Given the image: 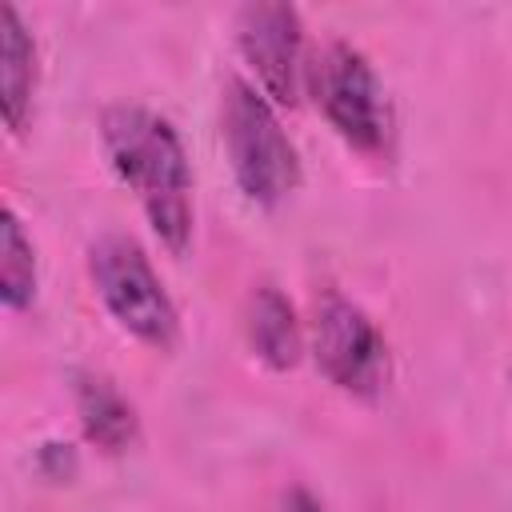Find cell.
<instances>
[{
	"mask_svg": "<svg viewBox=\"0 0 512 512\" xmlns=\"http://www.w3.org/2000/svg\"><path fill=\"white\" fill-rule=\"evenodd\" d=\"M100 144L160 244L180 256L192 240V168L176 128L144 104H112L100 116Z\"/></svg>",
	"mask_w": 512,
	"mask_h": 512,
	"instance_id": "6da1fadb",
	"label": "cell"
},
{
	"mask_svg": "<svg viewBox=\"0 0 512 512\" xmlns=\"http://www.w3.org/2000/svg\"><path fill=\"white\" fill-rule=\"evenodd\" d=\"M220 136L228 148L232 176L252 204L276 208L296 192L300 160L264 92L244 80H228L220 100Z\"/></svg>",
	"mask_w": 512,
	"mask_h": 512,
	"instance_id": "7a4b0ae2",
	"label": "cell"
},
{
	"mask_svg": "<svg viewBox=\"0 0 512 512\" xmlns=\"http://www.w3.org/2000/svg\"><path fill=\"white\" fill-rule=\"evenodd\" d=\"M88 272L96 296L104 300L108 316L140 344L156 352H172L180 340V316L172 296L164 292L156 268L148 264L144 248L132 236H100L88 252Z\"/></svg>",
	"mask_w": 512,
	"mask_h": 512,
	"instance_id": "3957f363",
	"label": "cell"
},
{
	"mask_svg": "<svg viewBox=\"0 0 512 512\" xmlns=\"http://www.w3.org/2000/svg\"><path fill=\"white\" fill-rule=\"evenodd\" d=\"M308 88L336 136L356 152H380L388 144V104L368 56L344 40H332L308 64Z\"/></svg>",
	"mask_w": 512,
	"mask_h": 512,
	"instance_id": "277c9868",
	"label": "cell"
},
{
	"mask_svg": "<svg viewBox=\"0 0 512 512\" xmlns=\"http://www.w3.org/2000/svg\"><path fill=\"white\" fill-rule=\"evenodd\" d=\"M312 352L320 372L348 396H376L388 380V344L360 304L324 292L312 316Z\"/></svg>",
	"mask_w": 512,
	"mask_h": 512,
	"instance_id": "5b68a950",
	"label": "cell"
},
{
	"mask_svg": "<svg viewBox=\"0 0 512 512\" xmlns=\"http://www.w3.org/2000/svg\"><path fill=\"white\" fill-rule=\"evenodd\" d=\"M236 44L272 104H296L304 84V28L292 4H244L236 12Z\"/></svg>",
	"mask_w": 512,
	"mask_h": 512,
	"instance_id": "8992f818",
	"label": "cell"
},
{
	"mask_svg": "<svg viewBox=\"0 0 512 512\" xmlns=\"http://www.w3.org/2000/svg\"><path fill=\"white\" fill-rule=\"evenodd\" d=\"M248 344H252L256 360H264L272 372L296 368V360L304 352L300 320H296L292 304L284 300V292L272 288V284L252 292V304H248Z\"/></svg>",
	"mask_w": 512,
	"mask_h": 512,
	"instance_id": "52a82bcc",
	"label": "cell"
},
{
	"mask_svg": "<svg viewBox=\"0 0 512 512\" xmlns=\"http://www.w3.org/2000/svg\"><path fill=\"white\" fill-rule=\"evenodd\" d=\"M0 32H4V44H0L4 120H8V132H20L28 120V108H32V92H36V44L12 4L0 16Z\"/></svg>",
	"mask_w": 512,
	"mask_h": 512,
	"instance_id": "ba28073f",
	"label": "cell"
},
{
	"mask_svg": "<svg viewBox=\"0 0 512 512\" xmlns=\"http://www.w3.org/2000/svg\"><path fill=\"white\" fill-rule=\"evenodd\" d=\"M76 412H80L84 436L92 444H100L104 452H124L136 436L132 404L104 376H80L76 380Z\"/></svg>",
	"mask_w": 512,
	"mask_h": 512,
	"instance_id": "9c48e42d",
	"label": "cell"
},
{
	"mask_svg": "<svg viewBox=\"0 0 512 512\" xmlns=\"http://www.w3.org/2000/svg\"><path fill=\"white\" fill-rule=\"evenodd\" d=\"M0 300L8 312H24L36 300V248L12 208H4V256H0Z\"/></svg>",
	"mask_w": 512,
	"mask_h": 512,
	"instance_id": "30bf717a",
	"label": "cell"
},
{
	"mask_svg": "<svg viewBox=\"0 0 512 512\" xmlns=\"http://www.w3.org/2000/svg\"><path fill=\"white\" fill-rule=\"evenodd\" d=\"M280 512H328L324 508V500H316L308 488H292L288 496H284V508Z\"/></svg>",
	"mask_w": 512,
	"mask_h": 512,
	"instance_id": "8fae6325",
	"label": "cell"
}]
</instances>
